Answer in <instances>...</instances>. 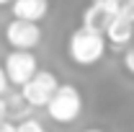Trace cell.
<instances>
[{
	"label": "cell",
	"mask_w": 134,
	"mask_h": 132,
	"mask_svg": "<svg viewBox=\"0 0 134 132\" xmlns=\"http://www.w3.org/2000/svg\"><path fill=\"white\" fill-rule=\"evenodd\" d=\"M80 132H106V130H100V127H88V130H80Z\"/></svg>",
	"instance_id": "9a60e30c"
},
{
	"label": "cell",
	"mask_w": 134,
	"mask_h": 132,
	"mask_svg": "<svg viewBox=\"0 0 134 132\" xmlns=\"http://www.w3.org/2000/svg\"><path fill=\"white\" fill-rule=\"evenodd\" d=\"M119 3H121V5H124V3H129V0H119Z\"/></svg>",
	"instance_id": "e0dca14e"
},
{
	"label": "cell",
	"mask_w": 134,
	"mask_h": 132,
	"mask_svg": "<svg viewBox=\"0 0 134 132\" xmlns=\"http://www.w3.org/2000/svg\"><path fill=\"white\" fill-rule=\"evenodd\" d=\"M3 67H5V73H8L10 85H16V88H23V85L39 73L36 54H31V52H8Z\"/></svg>",
	"instance_id": "5b68a950"
},
{
	"label": "cell",
	"mask_w": 134,
	"mask_h": 132,
	"mask_svg": "<svg viewBox=\"0 0 134 132\" xmlns=\"http://www.w3.org/2000/svg\"><path fill=\"white\" fill-rule=\"evenodd\" d=\"M18 132H47L44 130V124L39 122V119H23V122H18Z\"/></svg>",
	"instance_id": "9c48e42d"
},
{
	"label": "cell",
	"mask_w": 134,
	"mask_h": 132,
	"mask_svg": "<svg viewBox=\"0 0 134 132\" xmlns=\"http://www.w3.org/2000/svg\"><path fill=\"white\" fill-rule=\"evenodd\" d=\"M8 116H10V109H8V99H0V124L10 122Z\"/></svg>",
	"instance_id": "7c38bea8"
},
{
	"label": "cell",
	"mask_w": 134,
	"mask_h": 132,
	"mask_svg": "<svg viewBox=\"0 0 134 132\" xmlns=\"http://www.w3.org/2000/svg\"><path fill=\"white\" fill-rule=\"evenodd\" d=\"M5 42L13 47V52H31L41 42V29H39V23H29V21L13 18L5 26Z\"/></svg>",
	"instance_id": "8992f818"
},
{
	"label": "cell",
	"mask_w": 134,
	"mask_h": 132,
	"mask_svg": "<svg viewBox=\"0 0 134 132\" xmlns=\"http://www.w3.org/2000/svg\"><path fill=\"white\" fill-rule=\"evenodd\" d=\"M121 65L126 67V73H129V75H134V47H129V49L121 54Z\"/></svg>",
	"instance_id": "30bf717a"
},
{
	"label": "cell",
	"mask_w": 134,
	"mask_h": 132,
	"mask_svg": "<svg viewBox=\"0 0 134 132\" xmlns=\"http://www.w3.org/2000/svg\"><path fill=\"white\" fill-rule=\"evenodd\" d=\"M83 111V96L72 83H62L59 91L54 93L52 104L47 106V114L57 124H72Z\"/></svg>",
	"instance_id": "7a4b0ae2"
},
{
	"label": "cell",
	"mask_w": 134,
	"mask_h": 132,
	"mask_svg": "<svg viewBox=\"0 0 134 132\" xmlns=\"http://www.w3.org/2000/svg\"><path fill=\"white\" fill-rule=\"evenodd\" d=\"M10 8H13V18L29 21V23H39L49 13V0H16Z\"/></svg>",
	"instance_id": "52a82bcc"
},
{
	"label": "cell",
	"mask_w": 134,
	"mask_h": 132,
	"mask_svg": "<svg viewBox=\"0 0 134 132\" xmlns=\"http://www.w3.org/2000/svg\"><path fill=\"white\" fill-rule=\"evenodd\" d=\"M106 44H108L106 34H98V31L77 26L70 34V39H67V57L77 67H90V65H96V62L103 60Z\"/></svg>",
	"instance_id": "6da1fadb"
},
{
	"label": "cell",
	"mask_w": 134,
	"mask_h": 132,
	"mask_svg": "<svg viewBox=\"0 0 134 132\" xmlns=\"http://www.w3.org/2000/svg\"><path fill=\"white\" fill-rule=\"evenodd\" d=\"M121 13L126 18H132L134 21V0H129V3H124V8H121Z\"/></svg>",
	"instance_id": "4fadbf2b"
},
{
	"label": "cell",
	"mask_w": 134,
	"mask_h": 132,
	"mask_svg": "<svg viewBox=\"0 0 134 132\" xmlns=\"http://www.w3.org/2000/svg\"><path fill=\"white\" fill-rule=\"evenodd\" d=\"M106 42H108L111 47H126L129 42H134V21L126 18L124 13H119V16L111 21L108 31H106Z\"/></svg>",
	"instance_id": "ba28073f"
},
{
	"label": "cell",
	"mask_w": 134,
	"mask_h": 132,
	"mask_svg": "<svg viewBox=\"0 0 134 132\" xmlns=\"http://www.w3.org/2000/svg\"><path fill=\"white\" fill-rule=\"evenodd\" d=\"M0 132H18V124H13V122H5V124H0Z\"/></svg>",
	"instance_id": "5bb4252c"
},
{
	"label": "cell",
	"mask_w": 134,
	"mask_h": 132,
	"mask_svg": "<svg viewBox=\"0 0 134 132\" xmlns=\"http://www.w3.org/2000/svg\"><path fill=\"white\" fill-rule=\"evenodd\" d=\"M59 85L62 83L57 80V75L52 70H39L31 80L21 88V96L31 109H47L52 104V99H54V93L59 91Z\"/></svg>",
	"instance_id": "3957f363"
},
{
	"label": "cell",
	"mask_w": 134,
	"mask_h": 132,
	"mask_svg": "<svg viewBox=\"0 0 134 132\" xmlns=\"http://www.w3.org/2000/svg\"><path fill=\"white\" fill-rule=\"evenodd\" d=\"M121 8L124 5L119 0H93L80 16V26L90 29V31H98V34H106L111 21L121 13Z\"/></svg>",
	"instance_id": "277c9868"
},
{
	"label": "cell",
	"mask_w": 134,
	"mask_h": 132,
	"mask_svg": "<svg viewBox=\"0 0 134 132\" xmlns=\"http://www.w3.org/2000/svg\"><path fill=\"white\" fill-rule=\"evenodd\" d=\"M8 88H10V80H8V73H5V67L0 65V99H5Z\"/></svg>",
	"instance_id": "8fae6325"
},
{
	"label": "cell",
	"mask_w": 134,
	"mask_h": 132,
	"mask_svg": "<svg viewBox=\"0 0 134 132\" xmlns=\"http://www.w3.org/2000/svg\"><path fill=\"white\" fill-rule=\"evenodd\" d=\"M16 0H0V5H13Z\"/></svg>",
	"instance_id": "2e32d148"
}]
</instances>
